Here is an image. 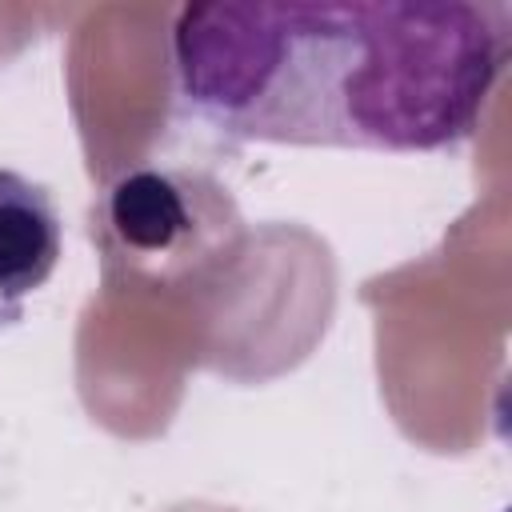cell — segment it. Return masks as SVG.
Listing matches in <instances>:
<instances>
[{"mask_svg": "<svg viewBox=\"0 0 512 512\" xmlns=\"http://www.w3.org/2000/svg\"><path fill=\"white\" fill-rule=\"evenodd\" d=\"M188 112L236 140L440 152L468 140L504 68L480 4H188L172 28Z\"/></svg>", "mask_w": 512, "mask_h": 512, "instance_id": "6da1fadb", "label": "cell"}, {"mask_svg": "<svg viewBox=\"0 0 512 512\" xmlns=\"http://www.w3.org/2000/svg\"><path fill=\"white\" fill-rule=\"evenodd\" d=\"M104 220L132 264L160 276L212 260V248L236 232L228 200L212 180L156 168L120 176L108 188Z\"/></svg>", "mask_w": 512, "mask_h": 512, "instance_id": "7a4b0ae2", "label": "cell"}, {"mask_svg": "<svg viewBox=\"0 0 512 512\" xmlns=\"http://www.w3.org/2000/svg\"><path fill=\"white\" fill-rule=\"evenodd\" d=\"M60 264V212L44 184L0 168V304L44 288Z\"/></svg>", "mask_w": 512, "mask_h": 512, "instance_id": "3957f363", "label": "cell"}]
</instances>
